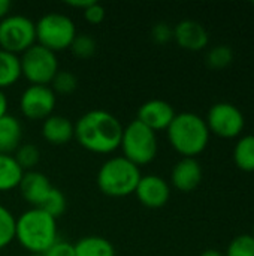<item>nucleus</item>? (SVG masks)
<instances>
[{
    "label": "nucleus",
    "mask_w": 254,
    "mask_h": 256,
    "mask_svg": "<svg viewBox=\"0 0 254 256\" xmlns=\"http://www.w3.org/2000/svg\"><path fill=\"white\" fill-rule=\"evenodd\" d=\"M124 126L105 110H91L75 123V140L90 153L111 154L120 148Z\"/></svg>",
    "instance_id": "f257e3e1"
},
{
    "label": "nucleus",
    "mask_w": 254,
    "mask_h": 256,
    "mask_svg": "<svg viewBox=\"0 0 254 256\" xmlns=\"http://www.w3.org/2000/svg\"><path fill=\"white\" fill-rule=\"evenodd\" d=\"M15 240L28 254H45L57 240V219L39 207H31L16 218Z\"/></svg>",
    "instance_id": "f03ea898"
},
{
    "label": "nucleus",
    "mask_w": 254,
    "mask_h": 256,
    "mask_svg": "<svg viewBox=\"0 0 254 256\" xmlns=\"http://www.w3.org/2000/svg\"><path fill=\"white\" fill-rule=\"evenodd\" d=\"M168 141L183 158L201 154L210 142V129L205 118L195 112L177 114L166 129Z\"/></svg>",
    "instance_id": "7ed1b4c3"
},
{
    "label": "nucleus",
    "mask_w": 254,
    "mask_h": 256,
    "mask_svg": "<svg viewBox=\"0 0 254 256\" xmlns=\"http://www.w3.org/2000/svg\"><path fill=\"white\" fill-rule=\"evenodd\" d=\"M142 174L139 166L127 160L124 156L106 159L96 176L100 192L111 198H124L135 194Z\"/></svg>",
    "instance_id": "20e7f679"
},
{
    "label": "nucleus",
    "mask_w": 254,
    "mask_h": 256,
    "mask_svg": "<svg viewBox=\"0 0 254 256\" xmlns=\"http://www.w3.org/2000/svg\"><path fill=\"white\" fill-rule=\"evenodd\" d=\"M120 148L123 156L136 166L148 165L156 159L159 152L157 134L139 120H132L123 129Z\"/></svg>",
    "instance_id": "39448f33"
},
{
    "label": "nucleus",
    "mask_w": 254,
    "mask_h": 256,
    "mask_svg": "<svg viewBox=\"0 0 254 256\" xmlns=\"http://www.w3.org/2000/svg\"><path fill=\"white\" fill-rule=\"evenodd\" d=\"M36 44L43 48L58 52L69 50L76 33L75 22L70 16L60 12H49L42 15L36 22Z\"/></svg>",
    "instance_id": "423d86ee"
},
{
    "label": "nucleus",
    "mask_w": 254,
    "mask_h": 256,
    "mask_svg": "<svg viewBox=\"0 0 254 256\" xmlns=\"http://www.w3.org/2000/svg\"><path fill=\"white\" fill-rule=\"evenodd\" d=\"M21 76L33 86H49L55 74L60 70L57 54L34 44L19 56Z\"/></svg>",
    "instance_id": "0eeeda50"
},
{
    "label": "nucleus",
    "mask_w": 254,
    "mask_h": 256,
    "mask_svg": "<svg viewBox=\"0 0 254 256\" xmlns=\"http://www.w3.org/2000/svg\"><path fill=\"white\" fill-rule=\"evenodd\" d=\"M36 44L34 21L24 15H7L0 21V50L22 54Z\"/></svg>",
    "instance_id": "6e6552de"
},
{
    "label": "nucleus",
    "mask_w": 254,
    "mask_h": 256,
    "mask_svg": "<svg viewBox=\"0 0 254 256\" xmlns=\"http://www.w3.org/2000/svg\"><path fill=\"white\" fill-rule=\"evenodd\" d=\"M207 126L210 134H214L220 138H237L246 128V118L241 110L229 102L214 104L207 114Z\"/></svg>",
    "instance_id": "1a4fd4ad"
},
{
    "label": "nucleus",
    "mask_w": 254,
    "mask_h": 256,
    "mask_svg": "<svg viewBox=\"0 0 254 256\" xmlns=\"http://www.w3.org/2000/svg\"><path fill=\"white\" fill-rule=\"evenodd\" d=\"M57 96L49 86H33L25 87L19 96V111L31 122H43L54 114Z\"/></svg>",
    "instance_id": "9d476101"
},
{
    "label": "nucleus",
    "mask_w": 254,
    "mask_h": 256,
    "mask_svg": "<svg viewBox=\"0 0 254 256\" xmlns=\"http://www.w3.org/2000/svg\"><path fill=\"white\" fill-rule=\"evenodd\" d=\"M135 195L144 207L162 208L168 204L171 198V188L163 177L156 174H147L141 177Z\"/></svg>",
    "instance_id": "9b49d317"
},
{
    "label": "nucleus",
    "mask_w": 254,
    "mask_h": 256,
    "mask_svg": "<svg viewBox=\"0 0 254 256\" xmlns=\"http://www.w3.org/2000/svg\"><path fill=\"white\" fill-rule=\"evenodd\" d=\"M175 116L177 112L169 102L162 99H150L139 106L136 120L157 134L159 130H166Z\"/></svg>",
    "instance_id": "f8f14e48"
},
{
    "label": "nucleus",
    "mask_w": 254,
    "mask_h": 256,
    "mask_svg": "<svg viewBox=\"0 0 254 256\" xmlns=\"http://www.w3.org/2000/svg\"><path fill=\"white\" fill-rule=\"evenodd\" d=\"M175 42L187 51H201L207 48L210 36L207 28L195 20H183L174 27Z\"/></svg>",
    "instance_id": "ddd939ff"
},
{
    "label": "nucleus",
    "mask_w": 254,
    "mask_h": 256,
    "mask_svg": "<svg viewBox=\"0 0 254 256\" xmlns=\"http://www.w3.org/2000/svg\"><path fill=\"white\" fill-rule=\"evenodd\" d=\"M202 182V166L195 158L180 159L171 172L172 186L184 194L193 192Z\"/></svg>",
    "instance_id": "4468645a"
},
{
    "label": "nucleus",
    "mask_w": 254,
    "mask_h": 256,
    "mask_svg": "<svg viewBox=\"0 0 254 256\" xmlns=\"http://www.w3.org/2000/svg\"><path fill=\"white\" fill-rule=\"evenodd\" d=\"M18 189L24 201H27L33 207H40V204L52 189V184L43 172L33 170L24 172Z\"/></svg>",
    "instance_id": "2eb2a0df"
},
{
    "label": "nucleus",
    "mask_w": 254,
    "mask_h": 256,
    "mask_svg": "<svg viewBox=\"0 0 254 256\" xmlns=\"http://www.w3.org/2000/svg\"><path fill=\"white\" fill-rule=\"evenodd\" d=\"M42 136L51 146H66L75 136V124L70 118L52 114L42 122Z\"/></svg>",
    "instance_id": "dca6fc26"
},
{
    "label": "nucleus",
    "mask_w": 254,
    "mask_h": 256,
    "mask_svg": "<svg viewBox=\"0 0 254 256\" xmlns=\"http://www.w3.org/2000/svg\"><path fill=\"white\" fill-rule=\"evenodd\" d=\"M22 144V124L15 116L6 114L0 118V153L13 154Z\"/></svg>",
    "instance_id": "f3484780"
},
{
    "label": "nucleus",
    "mask_w": 254,
    "mask_h": 256,
    "mask_svg": "<svg viewBox=\"0 0 254 256\" xmlns=\"http://www.w3.org/2000/svg\"><path fill=\"white\" fill-rule=\"evenodd\" d=\"M75 256H115L112 243L99 236H87L79 238L75 244Z\"/></svg>",
    "instance_id": "a211bd4d"
},
{
    "label": "nucleus",
    "mask_w": 254,
    "mask_h": 256,
    "mask_svg": "<svg viewBox=\"0 0 254 256\" xmlns=\"http://www.w3.org/2000/svg\"><path fill=\"white\" fill-rule=\"evenodd\" d=\"M24 171L16 164L12 154L0 153V192H9L18 189Z\"/></svg>",
    "instance_id": "6ab92c4d"
},
{
    "label": "nucleus",
    "mask_w": 254,
    "mask_h": 256,
    "mask_svg": "<svg viewBox=\"0 0 254 256\" xmlns=\"http://www.w3.org/2000/svg\"><path fill=\"white\" fill-rule=\"evenodd\" d=\"M21 78L19 56L0 50V90L12 87Z\"/></svg>",
    "instance_id": "aec40b11"
},
{
    "label": "nucleus",
    "mask_w": 254,
    "mask_h": 256,
    "mask_svg": "<svg viewBox=\"0 0 254 256\" xmlns=\"http://www.w3.org/2000/svg\"><path fill=\"white\" fill-rule=\"evenodd\" d=\"M234 160L241 171L254 172V135L238 140L234 148Z\"/></svg>",
    "instance_id": "412c9836"
},
{
    "label": "nucleus",
    "mask_w": 254,
    "mask_h": 256,
    "mask_svg": "<svg viewBox=\"0 0 254 256\" xmlns=\"http://www.w3.org/2000/svg\"><path fill=\"white\" fill-rule=\"evenodd\" d=\"M24 172L33 171L40 160V150L31 142H22L12 154Z\"/></svg>",
    "instance_id": "4be33fe9"
},
{
    "label": "nucleus",
    "mask_w": 254,
    "mask_h": 256,
    "mask_svg": "<svg viewBox=\"0 0 254 256\" xmlns=\"http://www.w3.org/2000/svg\"><path fill=\"white\" fill-rule=\"evenodd\" d=\"M16 218L0 204V250L7 248L15 240Z\"/></svg>",
    "instance_id": "5701e85b"
},
{
    "label": "nucleus",
    "mask_w": 254,
    "mask_h": 256,
    "mask_svg": "<svg viewBox=\"0 0 254 256\" xmlns=\"http://www.w3.org/2000/svg\"><path fill=\"white\" fill-rule=\"evenodd\" d=\"M205 60L213 69H225L234 62V50L229 45H216L208 50Z\"/></svg>",
    "instance_id": "b1692460"
},
{
    "label": "nucleus",
    "mask_w": 254,
    "mask_h": 256,
    "mask_svg": "<svg viewBox=\"0 0 254 256\" xmlns=\"http://www.w3.org/2000/svg\"><path fill=\"white\" fill-rule=\"evenodd\" d=\"M66 207H67V202H66L64 194L60 189L52 186V189L49 190V194L46 195V198L43 200V202L40 204L39 208H42L43 212H46L52 218L58 219L66 212Z\"/></svg>",
    "instance_id": "393cba45"
},
{
    "label": "nucleus",
    "mask_w": 254,
    "mask_h": 256,
    "mask_svg": "<svg viewBox=\"0 0 254 256\" xmlns=\"http://www.w3.org/2000/svg\"><path fill=\"white\" fill-rule=\"evenodd\" d=\"M49 87L52 88V92L55 93V96L57 94H60V96H69V94H72L76 90V87H78V78L70 70H61L60 69L55 74V76L52 78Z\"/></svg>",
    "instance_id": "a878e982"
},
{
    "label": "nucleus",
    "mask_w": 254,
    "mask_h": 256,
    "mask_svg": "<svg viewBox=\"0 0 254 256\" xmlns=\"http://www.w3.org/2000/svg\"><path fill=\"white\" fill-rule=\"evenodd\" d=\"M69 50L72 51V54L76 57V58H82V60H87L90 57H93L97 51V44L94 40L93 36L90 34H85V33H81V34H76L72 45L69 46Z\"/></svg>",
    "instance_id": "bb28decb"
},
{
    "label": "nucleus",
    "mask_w": 254,
    "mask_h": 256,
    "mask_svg": "<svg viewBox=\"0 0 254 256\" xmlns=\"http://www.w3.org/2000/svg\"><path fill=\"white\" fill-rule=\"evenodd\" d=\"M226 256H254V237L243 234L235 237L229 248Z\"/></svg>",
    "instance_id": "cd10ccee"
},
{
    "label": "nucleus",
    "mask_w": 254,
    "mask_h": 256,
    "mask_svg": "<svg viewBox=\"0 0 254 256\" xmlns=\"http://www.w3.org/2000/svg\"><path fill=\"white\" fill-rule=\"evenodd\" d=\"M151 39L159 44L165 45L174 39V27H171L168 22H157L151 28Z\"/></svg>",
    "instance_id": "c85d7f7f"
},
{
    "label": "nucleus",
    "mask_w": 254,
    "mask_h": 256,
    "mask_svg": "<svg viewBox=\"0 0 254 256\" xmlns=\"http://www.w3.org/2000/svg\"><path fill=\"white\" fill-rule=\"evenodd\" d=\"M82 15H84L87 22H90L93 26H97V24L103 22L106 10H105V8L102 4H99L97 2H93L88 8H85L82 10Z\"/></svg>",
    "instance_id": "c756f323"
},
{
    "label": "nucleus",
    "mask_w": 254,
    "mask_h": 256,
    "mask_svg": "<svg viewBox=\"0 0 254 256\" xmlns=\"http://www.w3.org/2000/svg\"><path fill=\"white\" fill-rule=\"evenodd\" d=\"M45 256H75L73 243H70V242H67V240L58 238V240L45 252Z\"/></svg>",
    "instance_id": "7c9ffc66"
},
{
    "label": "nucleus",
    "mask_w": 254,
    "mask_h": 256,
    "mask_svg": "<svg viewBox=\"0 0 254 256\" xmlns=\"http://www.w3.org/2000/svg\"><path fill=\"white\" fill-rule=\"evenodd\" d=\"M7 108H9L7 96H6L4 90H0V118L7 114Z\"/></svg>",
    "instance_id": "2f4dec72"
},
{
    "label": "nucleus",
    "mask_w": 254,
    "mask_h": 256,
    "mask_svg": "<svg viewBox=\"0 0 254 256\" xmlns=\"http://www.w3.org/2000/svg\"><path fill=\"white\" fill-rule=\"evenodd\" d=\"M94 0H73V2H67V6L73 8V9H81L84 10L85 8H88Z\"/></svg>",
    "instance_id": "473e14b6"
},
{
    "label": "nucleus",
    "mask_w": 254,
    "mask_h": 256,
    "mask_svg": "<svg viewBox=\"0 0 254 256\" xmlns=\"http://www.w3.org/2000/svg\"><path fill=\"white\" fill-rule=\"evenodd\" d=\"M10 8H12V3L9 0H0V21L9 15Z\"/></svg>",
    "instance_id": "72a5a7b5"
},
{
    "label": "nucleus",
    "mask_w": 254,
    "mask_h": 256,
    "mask_svg": "<svg viewBox=\"0 0 254 256\" xmlns=\"http://www.w3.org/2000/svg\"><path fill=\"white\" fill-rule=\"evenodd\" d=\"M201 256H223L219 250H216V249H208V250H205V252H202Z\"/></svg>",
    "instance_id": "f704fd0d"
},
{
    "label": "nucleus",
    "mask_w": 254,
    "mask_h": 256,
    "mask_svg": "<svg viewBox=\"0 0 254 256\" xmlns=\"http://www.w3.org/2000/svg\"><path fill=\"white\" fill-rule=\"evenodd\" d=\"M27 256H45V254H28Z\"/></svg>",
    "instance_id": "c9c22d12"
},
{
    "label": "nucleus",
    "mask_w": 254,
    "mask_h": 256,
    "mask_svg": "<svg viewBox=\"0 0 254 256\" xmlns=\"http://www.w3.org/2000/svg\"><path fill=\"white\" fill-rule=\"evenodd\" d=\"M253 237H254V225H253Z\"/></svg>",
    "instance_id": "e433bc0d"
}]
</instances>
